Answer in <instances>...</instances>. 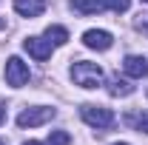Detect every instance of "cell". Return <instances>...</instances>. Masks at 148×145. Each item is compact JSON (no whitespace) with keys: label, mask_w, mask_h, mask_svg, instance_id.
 <instances>
[{"label":"cell","mask_w":148,"mask_h":145,"mask_svg":"<svg viewBox=\"0 0 148 145\" xmlns=\"http://www.w3.org/2000/svg\"><path fill=\"white\" fill-rule=\"evenodd\" d=\"M71 80L80 85V88H97L103 83V68L97 63H88V60H80L71 66Z\"/></svg>","instance_id":"obj_1"},{"label":"cell","mask_w":148,"mask_h":145,"mask_svg":"<svg viewBox=\"0 0 148 145\" xmlns=\"http://www.w3.org/2000/svg\"><path fill=\"white\" fill-rule=\"evenodd\" d=\"M80 114H83V120H86L91 128H97V131H106V128L114 125V114H111V108H103V105L86 103V105L80 108Z\"/></svg>","instance_id":"obj_2"},{"label":"cell","mask_w":148,"mask_h":145,"mask_svg":"<svg viewBox=\"0 0 148 145\" xmlns=\"http://www.w3.org/2000/svg\"><path fill=\"white\" fill-rule=\"evenodd\" d=\"M54 117V108H46V105H37V108H26L17 117V125L20 128H37V125H46L49 120Z\"/></svg>","instance_id":"obj_3"},{"label":"cell","mask_w":148,"mask_h":145,"mask_svg":"<svg viewBox=\"0 0 148 145\" xmlns=\"http://www.w3.org/2000/svg\"><path fill=\"white\" fill-rule=\"evenodd\" d=\"M6 83L14 85V88H20V85L29 83V66L20 57H9L6 60Z\"/></svg>","instance_id":"obj_4"},{"label":"cell","mask_w":148,"mask_h":145,"mask_svg":"<svg viewBox=\"0 0 148 145\" xmlns=\"http://www.w3.org/2000/svg\"><path fill=\"white\" fill-rule=\"evenodd\" d=\"M23 49L34 57L37 63H46V60L51 57V43L43 40V37H26V40H23Z\"/></svg>","instance_id":"obj_5"},{"label":"cell","mask_w":148,"mask_h":145,"mask_svg":"<svg viewBox=\"0 0 148 145\" xmlns=\"http://www.w3.org/2000/svg\"><path fill=\"white\" fill-rule=\"evenodd\" d=\"M83 43L88 46V49H97V51H108L111 43H114V37L108 31H103V29H88L86 34H83Z\"/></svg>","instance_id":"obj_6"},{"label":"cell","mask_w":148,"mask_h":145,"mask_svg":"<svg viewBox=\"0 0 148 145\" xmlns=\"http://www.w3.org/2000/svg\"><path fill=\"white\" fill-rule=\"evenodd\" d=\"M123 68H125V74L128 77H148V60L140 54H128L125 60H123Z\"/></svg>","instance_id":"obj_7"},{"label":"cell","mask_w":148,"mask_h":145,"mask_svg":"<svg viewBox=\"0 0 148 145\" xmlns=\"http://www.w3.org/2000/svg\"><path fill=\"white\" fill-rule=\"evenodd\" d=\"M14 12L23 17H40L46 12V0H14Z\"/></svg>","instance_id":"obj_8"},{"label":"cell","mask_w":148,"mask_h":145,"mask_svg":"<svg viewBox=\"0 0 148 145\" xmlns=\"http://www.w3.org/2000/svg\"><path fill=\"white\" fill-rule=\"evenodd\" d=\"M71 9L77 14H97L106 12V0H71Z\"/></svg>","instance_id":"obj_9"},{"label":"cell","mask_w":148,"mask_h":145,"mask_svg":"<svg viewBox=\"0 0 148 145\" xmlns=\"http://www.w3.org/2000/svg\"><path fill=\"white\" fill-rule=\"evenodd\" d=\"M108 94L111 97H128V94H134V85L128 80H123V77H111L108 80Z\"/></svg>","instance_id":"obj_10"},{"label":"cell","mask_w":148,"mask_h":145,"mask_svg":"<svg viewBox=\"0 0 148 145\" xmlns=\"http://www.w3.org/2000/svg\"><path fill=\"white\" fill-rule=\"evenodd\" d=\"M46 40H49L51 46H63V43L69 40V29H63V26H49V29H46Z\"/></svg>","instance_id":"obj_11"},{"label":"cell","mask_w":148,"mask_h":145,"mask_svg":"<svg viewBox=\"0 0 148 145\" xmlns=\"http://www.w3.org/2000/svg\"><path fill=\"white\" fill-rule=\"evenodd\" d=\"M69 142H71V137L66 131H51L49 140H46V145H69Z\"/></svg>","instance_id":"obj_12"},{"label":"cell","mask_w":148,"mask_h":145,"mask_svg":"<svg viewBox=\"0 0 148 145\" xmlns=\"http://www.w3.org/2000/svg\"><path fill=\"white\" fill-rule=\"evenodd\" d=\"M131 0H106V9H111V12H117V14H123V12H128Z\"/></svg>","instance_id":"obj_13"},{"label":"cell","mask_w":148,"mask_h":145,"mask_svg":"<svg viewBox=\"0 0 148 145\" xmlns=\"http://www.w3.org/2000/svg\"><path fill=\"white\" fill-rule=\"evenodd\" d=\"M128 122H131V125H137L140 131H145V134H148V114H140V117H131Z\"/></svg>","instance_id":"obj_14"},{"label":"cell","mask_w":148,"mask_h":145,"mask_svg":"<svg viewBox=\"0 0 148 145\" xmlns=\"http://www.w3.org/2000/svg\"><path fill=\"white\" fill-rule=\"evenodd\" d=\"M3 120H6V108L0 105V122H3Z\"/></svg>","instance_id":"obj_15"},{"label":"cell","mask_w":148,"mask_h":145,"mask_svg":"<svg viewBox=\"0 0 148 145\" xmlns=\"http://www.w3.org/2000/svg\"><path fill=\"white\" fill-rule=\"evenodd\" d=\"M23 145H40V142H34V140H29V142H23Z\"/></svg>","instance_id":"obj_16"},{"label":"cell","mask_w":148,"mask_h":145,"mask_svg":"<svg viewBox=\"0 0 148 145\" xmlns=\"http://www.w3.org/2000/svg\"><path fill=\"white\" fill-rule=\"evenodd\" d=\"M0 29H6V20H3V17H0Z\"/></svg>","instance_id":"obj_17"},{"label":"cell","mask_w":148,"mask_h":145,"mask_svg":"<svg viewBox=\"0 0 148 145\" xmlns=\"http://www.w3.org/2000/svg\"><path fill=\"white\" fill-rule=\"evenodd\" d=\"M114 145H128V142H114Z\"/></svg>","instance_id":"obj_18"},{"label":"cell","mask_w":148,"mask_h":145,"mask_svg":"<svg viewBox=\"0 0 148 145\" xmlns=\"http://www.w3.org/2000/svg\"><path fill=\"white\" fill-rule=\"evenodd\" d=\"M143 29H145V31H148V23H145V26H143Z\"/></svg>","instance_id":"obj_19"},{"label":"cell","mask_w":148,"mask_h":145,"mask_svg":"<svg viewBox=\"0 0 148 145\" xmlns=\"http://www.w3.org/2000/svg\"><path fill=\"white\" fill-rule=\"evenodd\" d=\"M0 145H6V142H3V140H0Z\"/></svg>","instance_id":"obj_20"},{"label":"cell","mask_w":148,"mask_h":145,"mask_svg":"<svg viewBox=\"0 0 148 145\" xmlns=\"http://www.w3.org/2000/svg\"><path fill=\"white\" fill-rule=\"evenodd\" d=\"M143 3H148V0H143Z\"/></svg>","instance_id":"obj_21"}]
</instances>
